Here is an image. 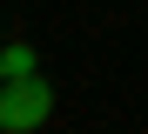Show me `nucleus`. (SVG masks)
Instances as JSON below:
<instances>
[{
	"instance_id": "3",
	"label": "nucleus",
	"mask_w": 148,
	"mask_h": 134,
	"mask_svg": "<svg viewBox=\"0 0 148 134\" xmlns=\"http://www.w3.org/2000/svg\"><path fill=\"white\" fill-rule=\"evenodd\" d=\"M0 87H7V74H0Z\"/></svg>"
},
{
	"instance_id": "2",
	"label": "nucleus",
	"mask_w": 148,
	"mask_h": 134,
	"mask_svg": "<svg viewBox=\"0 0 148 134\" xmlns=\"http://www.w3.org/2000/svg\"><path fill=\"white\" fill-rule=\"evenodd\" d=\"M0 74H7V80L40 74V67H34V47H27V40H7V47H0Z\"/></svg>"
},
{
	"instance_id": "1",
	"label": "nucleus",
	"mask_w": 148,
	"mask_h": 134,
	"mask_svg": "<svg viewBox=\"0 0 148 134\" xmlns=\"http://www.w3.org/2000/svg\"><path fill=\"white\" fill-rule=\"evenodd\" d=\"M47 114H54V87L40 74H20L0 87V134H34Z\"/></svg>"
}]
</instances>
